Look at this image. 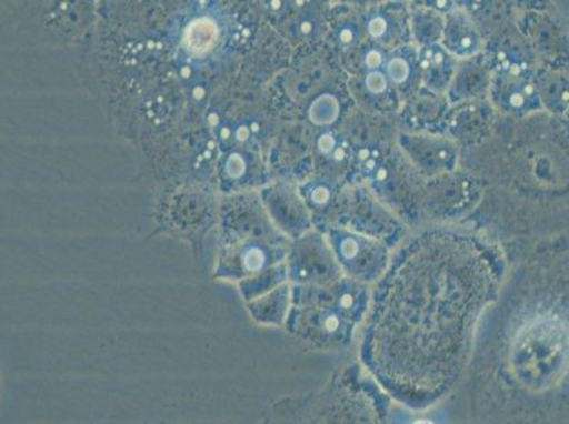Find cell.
<instances>
[{
  "instance_id": "cell-1",
  "label": "cell",
  "mask_w": 569,
  "mask_h": 424,
  "mask_svg": "<svg viewBox=\"0 0 569 424\" xmlns=\"http://www.w3.org/2000/svg\"><path fill=\"white\" fill-rule=\"evenodd\" d=\"M499 256L476 236L426 232L397 256L365 335L369 370L396 400H441L467 369L476 330L498 297Z\"/></svg>"
},
{
  "instance_id": "cell-2",
  "label": "cell",
  "mask_w": 569,
  "mask_h": 424,
  "mask_svg": "<svg viewBox=\"0 0 569 424\" xmlns=\"http://www.w3.org/2000/svg\"><path fill=\"white\" fill-rule=\"evenodd\" d=\"M217 40H219V28L210 19L194 20L184 32V48L193 55L209 53Z\"/></svg>"
},
{
  "instance_id": "cell-3",
  "label": "cell",
  "mask_w": 569,
  "mask_h": 424,
  "mask_svg": "<svg viewBox=\"0 0 569 424\" xmlns=\"http://www.w3.org/2000/svg\"><path fill=\"white\" fill-rule=\"evenodd\" d=\"M356 297L353 293L346 292L341 294L339 300L340 307L345 310V312H350L351 309H355Z\"/></svg>"
}]
</instances>
